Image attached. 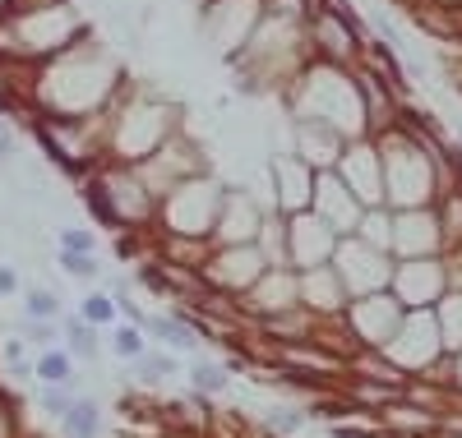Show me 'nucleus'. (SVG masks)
I'll return each instance as SVG.
<instances>
[{
  "label": "nucleus",
  "instance_id": "1",
  "mask_svg": "<svg viewBox=\"0 0 462 438\" xmlns=\"http://www.w3.org/2000/svg\"><path fill=\"white\" fill-rule=\"evenodd\" d=\"M60 420H65L69 438H93L97 433V406L93 402H69V411Z\"/></svg>",
  "mask_w": 462,
  "mask_h": 438
},
{
  "label": "nucleus",
  "instance_id": "2",
  "mask_svg": "<svg viewBox=\"0 0 462 438\" xmlns=\"http://www.w3.org/2000/svg\"><path fill=\"white\" fill-rule=\"evenodd\" d=\"M37 374H42L47 383H65L74 370H69V355L65 351H47L42 360H37Z\"/></svg>",
  "mask_w": 462,
  "mask_h": 438
},
{
  "label": "nucleus",
  "instance_id": "3",
  "mask_svg": "<svg viewBox=\"0 0 462 438\" xmlns=\"http://www.w3.org/2000/svg\"><path fill=\"white\" fill-rule=\"evenodd\" d=\"M69 277H97V259L93 254H84V250H60V259H56Z\"/></svg>",
  "mask_w": 462,
  "mask_h": 438
},
{
  "label": "nucleus",
  "instance_id": "4",
  "mask_svg": "<svg viewBox=\"0 0 462 438\" xmlns=\"http://www.w3.org/2000/svg\"><path fill=\"white\" fill-rule=\"evenodd\" d=\"M152 328H158V337H162V342H171L176 351H195V337H189L180 324H171V318H158Z\"/></svg>",
  "mask_w": 462,
  "mask_h": 438
},
{
  "label": "nucleus",
  "instance_id": "5",
  "mask_svg": "<svg viewBox=\"0 0 462 438\" xmlns=\"http://www.w3.org/2000/svg\"><path fill=\"white\" fill-rule=\"evenodd\" d=\"M28 314H32V318H56V314H60V300H56L51 291H32V296H28Z\"/></svg>",
  "mask_w": 462,
  "mask_h": 438
},
{
  "label": "nucleus",
  "instance_id": "6",
  "mask_svg": "<svg viewBox=\"0 0 462 438\" xmlns=\"http://www.w3.org/2000/svg\"><path fill=\"white\" fill-rule=\"evenodd\" d=\"M111 314H116L111 300H102V296H88L84 300V318H88V324H111Z\"/></svg>",
  "mask_w": 462,
  "mask_h": 438
},
{
  "label": "nucleus",
  "instance_id": "7",
  "mask_svg": "<svg viewBox=\"0 0 462 438\" xmlns=\"http://www.w3.org/2000/svg\"><path fill=\"white\" fill-rule=\"evenodd\" d=\"M189 379H195V388H204V392H217V388H226V374H222V370H208V365H199V370L189 374Z\"/></svg>",
  "mask_w": 462,
  "mask_h": 438
},
{
  "label": "nucleus",
  "instance_id": "8",
  "mask_svg": "<svg viewBox=\"0 0 462 438\" xmlns=\"http://www.w3.org/2000/svg\"><path fill=\"white\" fill-rule=\"evenodd\" d=\"M69 346H74V355H93V333L84 328V324H69Z\"/></svg>",
  "mask_w": 462,
  "mask_h": 438
},
{
  "label": "nucleus",
  "instance_id": "9",
  "mask_svg": "<svg viewBox=\"0 0 462 438\" xmlns=\"http://www.w3.org/2000/svg\"><path fill=\"white\" fill-rule=\"evenodd\" d=\"M116 351H121V355H143V337L134 328H121V333H116Z\"/></svg>",
  "mask_w": 462,
  "mask_h": 438
},
{
  "label": "nucleus",
  "instance_id": "10",
  "mask_svg": "<svg viewBox=\"0 0 462 438\" xmlns=\"http://www.w3.org/2000/svg\"><path fill=\"white\" fill-rule=\"evenodd\" d=\"M60 250H84V254H93V231H65V235H60Z\"/></svg>",
  "mask_w": 462,
  "mask_h": 438
},
{
  "label": "nucleus",
  "instance_id": "11",
  "mask_svg": "<svg viewBox=\"0 0 462 438\" xmlns=\"http://www.w3.org/2000/svg\"><path fill=\"white\" fill-rule=\"evenodd\" d=\"M42 406H47L51 415H65V411H69V397L60 392V383H56V388H51V392L42 397Z\"/></svg>",
  "mask_w": 462,
  "mask_h": 438
},
{
  "label": "nucleus",
  "instance_id": "12",
  "mask_svg": "<svg viewBox=\"0 0 462 438\" xmlns=\"http://www.w3.org/2000/svg\"><path fill=\"white\" fill-rule=\"evenodd\" d=\"M167 370H171V365H162V360H143V365H139V379H148V383H158V379H162Z\"/></svg>",
  "mask_w": 462,
  "mask_h": 438
},
{
  "label": "nucleus",
  "instance_id": "13",
  "mask_svg": "<svg viewBox=\"0 0 462 438\" xmlns=\"http://www.w3.org/2000/svg\"><path fill=\"white\" fill-rule=\"evenodd\" d=\"M14 157V134H10V125H0V162H10Z\"/></svg>",
  "mask_w": 462,
  "mask_h": 438
},
{
  "label": "nucleus",
  "instance_id": "14",
  "mask_svg": "<svg viewBox=\"0 0 462 438\" xmlns=\"http://www.w3.org/2000/svg\"><path fill=\"white\" fill-rule=\"evenodd\" d=\"M14 287H19V282H14V272H10V268H0V291H5V296H10Z\"/></svg>",
  "mask_w": 462,
  "mask_h": 438
}]
</instances>
